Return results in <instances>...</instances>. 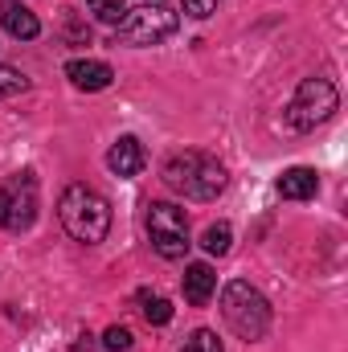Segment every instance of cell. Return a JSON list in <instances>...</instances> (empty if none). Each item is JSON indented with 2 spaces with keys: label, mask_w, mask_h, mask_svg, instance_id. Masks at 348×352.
Segmentation results:
<instances>
[{
  "label": "cell",
  "mask_w": 348,
  "mask_h": 352,
  "mask_svg": "<svg viewBox=\"0 0 348 352\" xmlns=\"http://www.w3.org/2000/svg\"><path fill=\"white\" fill-rule=\"evenodd\" d=\"M66 78L78 90H107L115 70L107 62H94V58H74V62H66Z\"/></svg>",
  "instance_id": "cell-9"
},
{
  "label": "cell",
  "mask_w": 348,
  "mask_h": 352,
  "mask_svg": "<svg viewBox=\"0 0 348 352\" xmlns=\"http://www.w3.org/2000/svg\"><path fill=\"white\" fill-rule=\"evenodd\" d=\"M176 25H180V16L164 4H144L135 12L127 8L123 25L115 29V41H123V45H160L176 33Z\"/></svg>",
  "instance_id": "cell-5"
},
{
  "label": "cell",
  "mask_w": 348,
  "mask_h": 352,
  "mask_svg": "<svg viewBox=\"0 0 348 352\" xmlns=\"http://www.w3.org/2000/svg\"><path fill=\"white\" fill-rule=\"evenodd\" d=\"M37 221V176L12 173L0 184V230L25 234Z\"/></svg>",
  "instance_id": "cell-6"
},
{
  "label": "cell",
  "mask_w": 348,
  "mask_h": 352,
  "mask_svg": "<svg viewBox=\"0 0 348 352\" xmlns=\"http://www.w3.org/2000/svg\"><path fill=\"white\" fill-rule=\"evenodd\" d=\"M213 8H217V0H184V12H188L193 21H205V16H213Z\"/></svg>",
  "instance_id": "cell-18"
},
{
  "label": "cell",
  "mask_w": 348,
  "mask_h": 352,
  "mask_svg": "<svg viewBox=\"0 0 348 352\" xmlns=\"http://www.w3.org/2000/svg\"><path fill=\"white\" fill-rule=\"evenodd\" d=\"M58 217L66 226V234L83 246H98L111 234V205L102 192H94L90 184H66L62 201H58Z\"/></svg>",
  "instance_id": "cell-1"
},
{
  "label": "cell",
  "mask_w": 348,
  "mask_h": 352,
  "mask_svg": "<svg viewBox=\"0 0 348 352\" xmlns=\"http://www.w3.org/2000/svg\"><path fill=\"white\" fill-rule=\"evenodd\" d=\"M336 107H340V90L332 78H303L287 102V123L295 131H312V127L328 123L336 115Z\"/></svg>",
  "instance_id": "cell-4"
},
{
  "label": "cell",
  "mask_w": 348,
  "mask_h": 352,
  "mask_svg": "<svg viewBox=\"0 0 348 352\" xmlns=\"http://www.w3.org/2000/svg\"><path fill=\"white\" fill-rule=\"evenodd\" d=\"M148 4H164V0H148Z\"/></svg>",
  "instance_id": "cell-20"
},
{
  "label": "cell",
  "mask_w": 348,
  "mask_h": 352,
  "mask_svg": "<svg viewBox=\"0 0 348 352\" xmlns=\"http://www.w3.org/2000/svg\"><path fill=\"white\" fill-rule=\"evenodd\" d=\"M148 238L160 258H184L188 250V217L173 201H152L148 205Z\"/></svg>",
  "instance_id": "cell-7"
},
{
  "label": "cell",
  "mask_w": 348,
  "mask_h": 352,
  "mask_svg": "<svg viewBox=\"0 0 348 352\" xmlns=\"http://www.w3.org/2000/svg\"><path fill=\"white\" fill-rule=\"evenodd\" d=\"M230 242H234V230L226 226V221H217V226H209L205 230V238H201V246H205V254H230Z\"/></svg>",
  "instance_id": "cell-13"
},
{
  "label": "cell",
  "mask_w": 348,
  "mask_h": 352,
  "mask_svg": "<svg viewBox=\"0 0 348 352\" xmlns=\"http://www.w3.org/2000/svg\"><path fill=\"white\" fill-rule=\"evenodd\" d=\"M221 316H226V324L234 328V336H242V340L250 344V340H262L266 328H270V299L262 295L259 287L234 278V283H226V291H221Z\"/></svg>",
  "instance_id": "cell-3"
},
{
  "label": "cell",
  "mask_w": 348,
  "mask_h": 352,
  "mask_svg": "<svg viewBox=\"0 0 348 352\" xmlns=\"http://www.w3.org/2000/svg\"><path fill=\"white\" fill-rule=\"evenodd\" d=\"M140 303H144V320H148V324L164 328V324L173 320V303H168V299H160V295H148V291H144V295H140Z\"/></svg>",
  "instance_id": "cell-15"
},
{
  "label": "cell",
  "mask_w": 348,
  "mask_h": 352,
  "mask_svg": "<svg viewBox=\"0 0 348 352\" xmlns=\"http://www.w3.org/2000/svg\"><path fill=\"white\" fill-rule=\"evenodd\" d=\"M0 98H8V90H4V87H0Z\"/></svg>",
  "instance_id": "cell-19"
},
{
  "label": "cell",
  "mask_w": 348,
  "mask_h": 352,
  "mask_svg": "<svg viewBox=\"0 0 348 352\" xmlns=\"http://www.w3.org/2000/svg\"><path fill=\"white\" fill-rule=\"evenodd\" d=\"M0 16H4V29H8L12 37H21V41H33V37L41 33V21H37L25 4H17V0H8V4L0 8Z\"/></svg>",
  "instance_id": "cell-12"
},
{
  "label": "cell",
  "mask_w": 348,
  "mask_h": 352,
  "mask_svg": "<svg viewBox=\"0 0 348 352\" xmlns=\"http://www.w3.org/2000/svg\"><path fill=\"white\" fill-rule=\"evenodd\" d=\"M87 8L102 21V25H111V29H119L123 16H127V4H123V0H87Z\"/></svg>",
  "instance_id": "cell-14"
},
{
  "label": "cell",
  "mask_w": 348,
  "mask_h": 352,
  "mask_svg": "<svg viewBox=\"0 0 348 352\" xmlns=\"http://www.w3.org/2000/svg\"><path fill=\"white\" fill-rule=\"evenodd\" d=\"M144 144L135 140V135H119L115 144H111V152H107V168L115 176H135L144 168Z\"/></svg>",
  "instance_id": "cell-8"
},
{
  "label": "cell",
  "mask_w": 348,
  "mask_h": 352,
  "mask_svg": "<svg viewBox=\"0 0 348 352\" xmlns=\"http://www.w3.org/2000/svg\"><path fill=\"white\" fill-rule=\"evenodd\" d=\"M213 291H217V274H213V266L209 263L184 266V299H188L193 307H205V303L213 299Z\"/></svg>",
  "instance_id": "cell-10"
},
{
  "label": "cell",
  "mask_w": 348,
  "mask_h": 352,
  "mask_svg": "<svg viewBox=\"0 0 348 352\" xmlns=\"http://www.w3.org/2000/svg\"><path fill=\"white\" fill-rule=\"evenodd\" d=\"M279 197H287V201H307V197H316V188H320V176L316 168H287V173L279 176Z\"/></svg>",
  "instance_id": "cell-11"
},
{
  "label": "cell",
  "mask_w": 348,
  "mask_h": 352,
  "mask_svg": "<svg viewBox=\"0 0 348 352\" xmlns=\"http://www.w3.org/2000/svg\"><path fill=\"white\" fill-rule=\"evenodd\" d=\"M102 344H107L111 352H127V349H131V332L115 324V328H107V332H102Z\"/></svg>",
  "instance_id": "cell-17"
},
{
  "label": "cell",
  "mask_w": 348,
  "mask_h": 352,
  "mask_svg": "<svg viewBox=\"0 0 348 352\" xmlns=\"http://www.w3.org/2000/svg\"><path fill=\"white\" fill-rule=\"evenodd\" d=\"M160 180L184 201H213L226 188V168H221V160H213L205 152H176L164 160Z\"/></svg>",
  "instance_id": "cell-2"
},
{
  "label": "cell",
  "mask_w": 348,
  "mask_h": 352,
  "mask_svg": "<svg viewBox=\"0 0 348 352\" xmlns=\"http://www.w3.org/2000/svg\"><path fill=\"white\" fill-rule=\"evenodd\" d=\"M180 352H221V340H217V332L197 328V332L184 340V349H180Z\"/></svg>",
  "instance_id": "cell-16"
}]
</instances>
